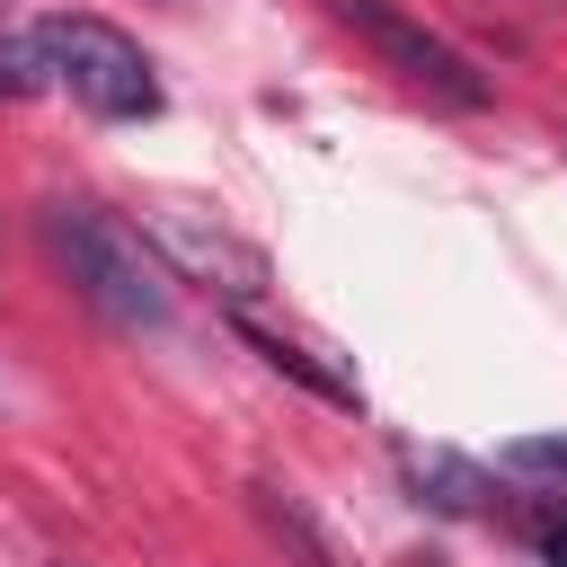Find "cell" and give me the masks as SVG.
<instances>
[{
    "instance_id": "1",
    "label": "cell",
    "mask_w": 567,
    "mask_h": 567,
    "mask_svg": "<svg viewBox=\"0 0 567 567\" xmlns=\"http://www.w3.org/2000/svg\"><path fill=\"white\" fill-rule=\"evenodd\" d=\"M44 239H53V257L71 266V284L89 292L97 319H115V328H168L177 284H168V266L151 257V239H142L124 213L71 195V204H44Z\"/></svg>"
},
{
    "instance_id": "2",
    "label": "cell",
    "mask_w": 567,
    "mask_h": 567,
    "mask_svg": "<svg viewBox=\"0 0 567 567\" xmlns=\"http://www.w3.org/2000/svg\"><path fill=\"white\" fill-rule=\"evenodd\" d=\"M35 62H44V80H62L89 115H106V124H142V115H159V80H151V53L124 35V27H106V18H89V9H53V18H35Z\"/></svg>"
},
{
    "instance_id": "3",
    "label": "cell",
    "mask_w": 567,
    "mask_h": 567,
    "mask_svg": "<svg viewBox=\"0 0 567 567\" xmlns=\"http://www.w3.org/2000/svg\"><path fill=\"white\" fill-rule=\"evenodd\" d=\"M337 18H346V27H354L408 89H425L434 106H461V115L487 106V71H470V62H461L434 27H416L408 9H390V0H337Z\"/></svg>"
},
{
    "instance_id": "4",
    "label": "cell",
    "mask_w": 567,
    "mask_h": 567,
    "mask_svg": "<svg viewBox=\"0 0 567 567\" xmlns=\"http://www.w3.org/2000/svg\"><path fill=\"white\" fill-rule=\"evenodd\" d=\"M230 328L266 354V372H284V381H301L310 399H328V408H346V416H363V381L346 372V363H328V346H310V337H292V328H275V319H257L248 301H230Z\"/></svg>"
},
{
    "instance_id": "5",
    "label": "cell",
    "mask_w": 567,
    "mask_h": 567,
    "mask_svg": "<svg viewBox=\"0 0 567 567\" xmlns=\"http://www.w3.org/2000/svg\"><path fill=\"white\" fill-rule=\"evenodd\" d=\"M159 230H168V248H177L195 275H230V284H221L230 301H248V292L266 284V257H257V248H239V239H221V230H204L195 213H159Z\"/></svg>"
},
{
    "instance_id": "6",
    "label": "cell",
    "mask_w": 567,
    "mask_h": 567,
    "mask_svg": "<svg viewBox=\"0 0 567 567\" xmlns=\"http://www.w3.org/2000/svg\"><path fill=\"white\" fill-rule=\"evenodd\" d=\"M408 478L434 487L443 514H478V505H487V478H478L470 461H452V452H408Z\"/></svg>"
},
{
    "instance_id": "7",
    "label": "cell",
    "mask_w": 567,
    "mask_h": 567,
    "mask_svg": "<svg viewBox=\"0 0 567 567\" xmlns=\"http://www.w3.org/2000/svg\"><path fill=\"white\" fill-rule=\"evenodd\" d=\"M257 514H266V523H275V532H284V540H292L310 567H346V549H337V540H328V532H319V523H310V514H301L284 487H257Z\"/></svg>"
},
{
    "instance_id": "8",
    "label": "cell",
    "mask_w": 567,
    "mask_h": 567,
    "mask_svg": "<svg viewBox=\"0 0 567 567\" xmlns=\"http://www.w3.org/2000/svg\"><path fill=\"white\" fill-rule=\"evenodd\" d=\"M35 89H44V62H35V44L0 35V97H35Z\"/></svg>"
},
{
    "instance_id": "9",
    "label": "cell",
    "mask_w": 567,
    "mask_h": 567,
    "mask_svg": "<svg viewBox=\"0 0 567 567\" xmlns=\"http://www.w3.org/2000/svg\"><path fill=\"white\" fill-rule=\"evenodd\" d=\"M505 461L514 470H567V434H523V443H505Z\"/></svg>"
},
{
    "instance_id": "10",
    "label": "cell",
    "mask_w": 567,
    "mask_h": 567,
    "mask_svg": "<svg viewBox=\"0 0 567 567\" xmlns=\"http://www.w3.org/2000/svg\"><path fill=\"white\" fill-rule=\"evenodd\" d=\"M540 558H549V567H567V514H549V523H540Z\"/></svg>"
},
{
    "instance_id": "11",
    "label": "cell",
    "mask_w": 567,
    "mask_h": 567,
    "mask_svg": "<svg viewBox=\"0 0 567 567\" xmlns=\"http://www.w3.org/2000/svg\"><path fill=\"white\" fill-rule=\"evenodd\" d=\"M62 567H71V558H62Z\"/></svg>"
}]
</instances>
